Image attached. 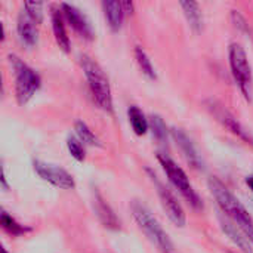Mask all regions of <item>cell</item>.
<instances>
[{
    "label": "cell",
    "mask_w": 253,
    "mask_h": 253,
    "mask_svg": "<svg viewBox=\"0 0 253 253\" xmlns=\"http://www.w3.org/2000/svg\"><path fill=\"white\" fill-rule=\"evenodd\" d=\"M209 190L222 213L236 225H239V228L246 234V237L253 245V219L246 208L240 203V200L218 178L209 179Z\"/></svg>",
    "instance_id": "1"
},
{
    "label": "cell",
    "mask_w": 253,
    "mask_h": 253,
    "mask_svg": "<svg viewBox=\"0 0 253 253\" xmlns=\"http://www.w3.org/2000/svg\"><path fill=\"white\" fill-rule=\"evenodd\" d=\"M148 172V176L151 179V182L154 184L156 190H157V196L160 199V203H162V208L163 211L166 212L168 218L176 225V227H185V222H187V218H185V212L181 206V203L178 202V199L175 197V194L159 179V176L151 170V169H147Z\"/></svg>",
    "instance_id": "7"
},
{
    "label": "cell",
    "mask_w": 253,
    "mask_h": 253,
    "mask_svg": "<svg viewBox=\"0 0 253 253\" xmlns=\"http://www.w3.org/2000/svg\"><path fill=\"white\" fill-rule=\"evenodd\" d=\"M9 62L15 76V96L19 105H25L40 89L42 79L36 70L27 65L19 56L10 53Z\"/></svg>",
    "instance_id": "4"
},
{
    "label": "cell",
    "mask_w": 253,
    "mask_h": 253,
    "mask_svg": "<svg viewBox=\"0 0 253 253\" xmlns=\"http://www.w3.org/2000/svg\"><path fill=\"white\" fill-rule=\"evenodd\" d=\"M231 21H233V24H234V27L239 30V31H242L243 34H252V31H251V27H249V24H248V21H246V18L239 12V10H231Z\"/></svg>",
    "instance_id": "25"
},
{
    "label": "cell",
    "mask_w": 253,
    "mask_h": 253,
    "mask_svg": "<svg viewBox=\"0 0 253 253\" xmlns=\"http://www.w3.org/2000/svg\"><path fill=\"white\" fill-rule=\"evenodd\" d=\"M93 208H95V212H96L99 221L104 224V227H107L110 230H119L120 222H119L116 213L98 193L95 194V199H93Z\"/></svg>",
    "instance_id": "15"
},
{
    "label": "cell",
    "mask_w": 253,
    "mask_h": 253,
    "mask_svg": "<svg viewBox=\"0 0 253 253\" xmlns=\"http://www.w3.org/2000/svg\"><path fill=\"white\" fill-rule=\"evenodd\" d=\"M74 129H76V133H77V138L83 142V144H87V145H93V147H101V141L98 139V136L90 130V127L82 122V120H77L76 125H74Z\"/></svg>",
    "instance_id": "19"
},
{
    "label": "cell",
    "mask_w": 253,
    "mask_h": 253,
    "mask_svg": "<svg viewBox=\"0 0 253 253\" xmlns=\"http://www.w3.org/2000/svg\"><path fill=\"white\" fill-rule=\"evenodd\" d=\"M64 18L67 19V22L73 27V30L83 39L86 40H92L95 37L92 24L89 22L87 16L76 6L70 4V3H61L59 4Z\"/></svg>",
    "instance_id": "10"
},
{
    "label": "cell",
    "mask_w": 253,
    "mask_h": 253,
    "mask_svg": "<svg viewBox=\"0 0 253 253\" xmlns=\"http://www.w3.org/2000/svg\"><path fill=\"white\" fill-rule=\"evenodd\" d=\"M246 184L249 185V188L253 191V175L252 176H248V178H246Z\"/></svg>",
    "instance_id": "27"
},
{
    "label": "cell",
    "mask_w": 253,
    "mask_h": 253,
    "mask_svg": "<svg viewBox=\"0 0 253 253\" xmlns=\"http://www.w3.org/2000/svg\"><path fill=\"white\" fill-rule=\"evenodd\" d=\"M135 58H136V62H138L141 71H142L148 79L154 80V79L157 77V74H156L154 65H153V62H151L150 56L147 55V52H145L142 47L138 46V47L135 49Z\"/></svg>",
    "instance_id": "20"
},
{
    "label": "cell",
    "mask_w": 253,
    "mask_h": 253,
    "mask_svg": "<svg viewBox=\"0 0 253 253\" xmlns=\"http://www.w3.org/2000/svg\"><path fill=\"white\" fill-rule=\"evenodd\" d=\"M33 168L36 170V173L46 182L62 188V190H73L76 187L74 178L71 173H68L65 169L42 162V160H34L33 162Z\"/></svg>",
    "instance_id": "8"
},
{
    "label": "cell",
    "mask_w": 253,
    "mask_h": 253,
    "mask_svg": "<svg viewBox=\"0 0 253 253\" xmlns=\"http://www.w3.org/2000/svg\"><path fill=\"white\" fill-rule=\"evenodd\" d=\"M127 117H129V123L133 129V132L138 136H142L148 132L150 129V120L145 117V114L142 113V110L136 105L129 107L127 110Z\"/></svg>",
    "instance_id": "18"
},
{
    "label": "cell",
    "mask_w": 253,
    "mask_h": 253,
    "mask_svg": "<svg viewBox=\"0 0 253 253\" xmlns=\"http://www.w3.org/2000/svg\"><path fill=\"white\" fill-rule=\"evenodd\" d=\"M102 9H104V15L108 21V25L113 31H119L122 24H123V18H125V9L122 1H111V0H105L102 1Z\"/></svg>",
    "instance_id": "16"
},
{
    "label": "cell",
    "mask_w": 253,
    "mask_h": 253,
    "mask_svg": "<svg viewBox=\"0 0 253 253\" xmlns=\"http://www.w3.org/2000/svg\"><path fill=\"white\" fill-rule=\"evenodd\" d=\"M132 213L139 228L144 231L147 239L159 249V252L175 253V246L170 237L168 236V233L163 230L160 222L156 219V216L150 212V209L145 205L135 202L132 205Z\"/></svg>",
    "instance_id": "3"
},
{
    "label": "cell",
    "mask_w": 253,
    "mask_h": 253,
    "mask_svg": "<svg viewBox=\"0 0 253 253\" xmlns=\"http://www.w3.org/2000/svg\"><path fill=\"white\" fill-rule=\"evenodd\" d=\"M52 30H53V36L56 43L59 44V47L64 52H70V37L67 36V30H65V24H64V15L61 7H53L52 9Z\"/></svg>",
    "instance_id": "14"
},
{
    "label": "cell",
    "mask_w": 253,
    "mask_h": 253,
    "mask_svg": "<svg viewBox=\"0 0 253 253\" xmlns=\"http://www.w3.org/2000/svg\"><path fill=\"white\" fill-rule=\"evenodd\" d=\"M219 224H221V230L224 231V234L234 243V246L243 253H253L252 243L251 240L246 237V234L239 228V225H236L231 219L225 218H219Z\"/></svg>",
    "instance_id": "11"
},
{
    "label": "cell",
    "mask_w": 253,
    "mask_h": 253,
    "mask_svg": "<svg viewBox=\"0 0 253 253\" xmlns=\"http://www.w3.org/2000/svg\"><path fill=\"white\" fill-rule=\"evenodd\" d=\"M0 221H1V227H3L7 233H10L12 236H21V234L30 231V228H25V227L19 225V224H18L10 215H7L6 212H1Z\"/></svg>",
    "instance_id": "22"
},
{
    "label": "cell",
    "mask_w": 253,
    "mask_h": 253,
    "mask_svg": "<svg viewBox=\"0 0 253 253\" xmlns=\"http://www.w3.org/2000/svg\"><path fill=\"white\" fill-rule=\"evenodd\" d=\"M205 105L206 108L209 110V113L224 126L227 127L230 132H233L234 135H237L239 138H242L243 141L249 142V144H253V138L251 136V133L240 125V122L221 104L218 102L216 99H208L205 101Z\"/></svg>",
    "instance_id": "9"
},
{
    "label": "cell",
    "mask_w": 253,
    "mask_h": 253,
    "mask_svg": "<svg viewBox=\"0 0 253 253\" xmlns=\"http://www.w3.org/2000/svg\"><path fill=\"white\" fill-rule=\"evenodd\" d=\"M43 7H44V3H42V1H25L22 9L39 25L43 21Z\"/></svg>",
    "instance_id": "23"
},
{
    "label": "cell",
    "mask_w": 253,
    "mask_h": 253,
    "mask_svg": "<svg viewBox=\"0 0 253 253\" xmlns=\"http://www.w3.org/2000/svg\"><path fill=\"white\" fill-rule=\"evenodd\" d=\"M67 148H68V153L71 154V157H74L77 162L84 160V147L77 136L70 135L67 138Z\"/></svg>",
    "instance_id": "24"
},
{
    "label": "cell",
    "mask_w": 253,
    "mask_h": 253,
    "mask_svg": "<svg viewBox=\"0 0 253 253\" xmlns=\"http://www.w3.org/2000/svg\"><path fill=\"white\" fill-rule=\"evenodd\" d=\"M172 135L175 138V141L178 142L182 154L185 156V159L188 160V163L191 166H194L196 169H203V162H202V157L200 154L197 153L194 144L191 142V139L188 138V135L182 130V129H178V127H173L172 129Z\"/></svg>",
    "instance_id": "13"
},
{
    "label": "cell",
    "mask_w": 253,
    "mask_h": 253,
    "mask_svg": "<svg viewBox=\"0 0 253 253\" xmlns=\"http://www.w3.org/2000/svg\"><path fill=\"white\" fill-rule=\"evenodd\" d=\"M80 62H82L84 76L87 79L93 101L96 102V105L101 110H104L107 113H113L111 87H110V82H108V77L105 76L104 70L101 68V65L96 61H93L87 55H83L80 58Z\"/></svg>",
    "instance_id": "2"
},
{
    "label": "cell",
    "mask_w": 253,
    "mask_h": 253,
    "mask_svg": "<svg viewBox=\"0 0 253 253\" xmlns=\"http://www.w3.org/2000/svg\"><path fill=\"white\" fill-rule=\"evenodd\" d=\"M169 182L181 193V196L194 208V209H200L203 208L202 199L199 197V194L196 193L193 184L190 182L188 175L184 172V169L181 166H178V163L175 160H172L168 154H159L157 156Z\"/></svg>",
    "instance_id": "6"
},
{
    "label": "cell",
    "mask_w": 253,
    "mask_h": 253,
    "mask_svg": "<svg viewBox=\"0 0 253 253\" xmlns=\"http://www.w3.org/2000/svg\"><path fill=\"white\" fill-rule=\"evenodd\" d=\"M150 127L154 133V138L162 145H166L168 144V127H166V123L163 122V119L157 114L151 116L150 117Z\"/></svg>",
    "instance_id": "21"
},
{
    "label": "cell",
    "mask_w": 253,
    "mask_h": 253,
    "mask_svg": "<svg viewBox=\"0 0 253 253\" xmlns=\"http://www.w3.org/2000/svg\"><path fill=\"white\" fill-rule=\"evenodd\" d=\"M228 56H230L231 73H233V77H234L236 83L239 84L240 92L243 93V96H245V99H246L248 102H252V67H251V64H249V59H248V55H246L243 46H242L240 43H231V44H230V50H228Z\"/></svg>",
    "instance_id": "5"
},
{
    "label": "cell",
    "mask_w": 253,
    "mask_h": 253,
    "mask_svg": "<svg viewBox=\"0 0 253 253\" xmlns=\"http://www.w3.org/2000/svg\"><path fill=\"white\" fill-rule=\"evenodd\" d=\"M179 4L185 13V18H187L190 27L196 33H200L203 30V15H202V9H200L199 3L197 1H181Z\"/></svg>",
    "instance_id": "17"
},
{
    "label": "cell",
    "mask_w": 253,
    "mask_h": 253,
    "mask_svg": "<svg viewBox=\"0 0 253 253\" xmlns=\"http://www.w3.org/2000/svg\"><path fill=\"white\" fill-rule=\"evenodd\" d=\"M16 30H18V36L21 39V42L28 46L33 47L37 44L39 40V33H37V24L27 15V12L22 9L18 15V21H16Z\"/></svg>",
    "instance_id": "12"
},
{
    "label": "cell",
    "mask_w": 253,
    "mask_h": 253,
    "mask_svg": "<svg viewBox=\"0 0 253 253\" xmlns=\"http://www.w3.org/2000/svg\"><path fill=\"white\" fill-rule=\"evenodd\" d=\"M122 4H123L125 13H132V10H133V3L132 1H122Z\"/></svg>",
    "instance_id": "26"
}]
</instances>
